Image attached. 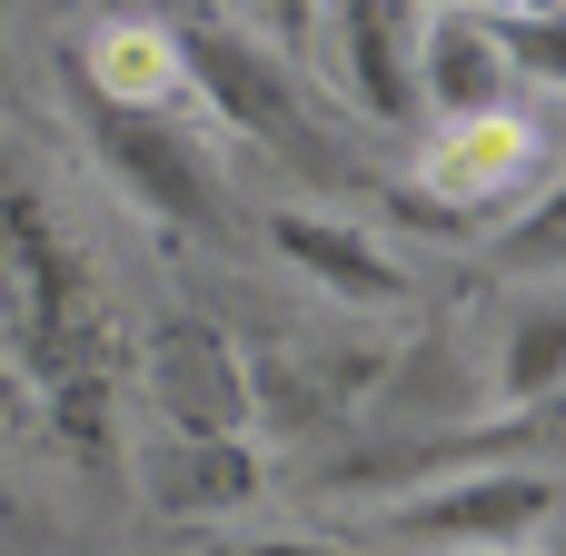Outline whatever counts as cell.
Listing matches in <instances>:
<instances>
[{
    "label": "cell",
    "mask_w": 566,
    "mask_h": 556,
    "mask_svg": "<svg viewBox=\"0 0 566 556\" xmlns=\"http://www.w3.org/2000/svg\"><path fill=\"white\" fill-rule=\"evenodd\" d=\"M159 378V438H249V358L209 328V318H169L149 348Z\"/></svg>",
    "instance_id": "obj_7"
},
{
    "label": "cell",
    "mask_w": 566,
    "mask_h": 556,
    "mask_svg": "<svg viewBox=\"0 0 566 556\" xmlns=\"http://www.w3.org/2000/svg\"><path fill=\"white\" fill-rule=\"evenodd\" d=\"M199 556H348V547H318V537H209Z\"/></svg>",
    "instance_id": "obj_14"
},
{
    "label": "cell",
    "mask_w": 566,
    "mask_h": 556,
    "mask_svg": "<svg viewBox=\"0 0 566 556\" xmlns=\"http://www.w3.org/2000/svg\"><path fill=\"white\" fill-rule=\"evenodd\" d=\"M488 20H497V50H507L517 90H557V80H566V30H557V10H488Z\"/></svg>",
    "instance_id": "obj_12"
},
{
    "label": "cell",
    "mask_w": 566,
    "mask_h": 556,
    "mask_svg": "<svg viewBox=\"0 0 566 556\" xmlns=\"http://www.w3.org/2000/svg\"><path fill=\"white\" fill-rule=\"evenodd\" d=\"M507 249H517V269H557V189L527 199V219L507 229Z\"/></svg>",
    "instance_id": "obj_13"
},
{
    "label": "cell",
    "mask_w": 566,
    "mask_h": 556,
    "mask_svg": "<svg viewBox=\"0 0 566 556\" xmlns=\"http://www.w3.org/2000/svg\"><path fill=\"white\" fill-rule=\"evenodd\" d=\"M517 70L497 50V20L488 10H418V109H438V129H468V119H497L517 109Z\"/></svg>",
    "instance_id": "obj_6"
},
{
    "label": "cell",
    "mask_w": 566,
    "mask_h": 556,
    "mask_svg": "<svg viewBox=\"0 0 566 556\" xmlns=\"http://www.w3.org/2000/svg\"><path fill=\"white\" fill-rule=\"evenodd\" d=\"M70 109H80V139L99 149V169L169 229V239H209L229 219V189H219V159L199 149V129L179 109H139V99H99L80 70H70Z\"/></svg>",
    "instance_id": "obj_3"
},
{
    "label": "cell",
    "mask_w": 566,
    "mask_h": 556,
    "mask_svg": "<svg viewBox=\"0 0 566 556\" xmlns=\"http://www.w3.org/2000/svg\"><path fill=\"white\" fill-rule=\"evenodd\" d=\"M557 468H468L438 487H408L378 537L398 556H537L557 537Z\"/></svg>",
    "instance_id": "obj_4"
},
{
    "label": "cell",
    "mask_w": 566,
    "mask_h": 556,
    "mask_svg": "<svg viewBox=\"0 0 566 556\" xmlns=\"http://www.w3.org/2000/svg\"><path fill=\"white\" fill-rule=\"evenodd\" d=\"M169 40V70H189V90L239 129V139H259L269 159H289V169H308V179H338V189H378V169L298 99V80H289V60H269L249 30H219V20H179V30H159Z\"/></svg>",
    "instance_id": "obj_2"
},
{
    "label": "cell",
    "mask_w": 566,
    "mask_h": 556,
    "mask_svg": "<svg viewBox=\"0 0 566 556\" xmlns=\"http://www.w3.org/2000/svg\"><path fill=\"white\" fill-rule=\"evenodd\" d=\"M537 189H557L547 179V129L527 119V109H497V119H468V129H438V149H428V169H418V199L448 219V229H468V219H507V209H527Z\"/></svg>",
    "instance_id": "obj_5"
},
{
    "label": "cell",
    "mask_w": 566,
    "mask_h": 556,
    "mask_svg": "<svg viewBox=\"0 0 566 556\" xmlns=\"http://www.w3.org/2000/svg\"><path fill=\"white\" fill-rule=\"evenodd\" d=\"M566 388V298L537 289L517 318H507V348H497V408L507 418H547Z\"/></svg>",
    "instance_id": "obj_11"
},
{
    "label": "cell",
    "mask_w": 566,
    "mask_h": 556,
    "mask_svg": "<svg viewBox=\"0 0 566 556\" xmlns=\"http://www.w3.org/2000/svg\"><path fill=\"white\" fill-rule=\"evenodd\" d=\"M0 318L20 348V378L50 398V428L80 458H109V328H99V289L70 259V239L50 229V209L30 189L0 199Z\"/></svg>",
    "instance_id": "obj_1"
},
{
    "label": "cell",
    "mask_w": 566,
    "mask_h": 556,
    "mask_svg": "<svg viewBox=\"0 0 566 556\" xmlns=\"http://www.w3.org/2000/svg\"><path fill=\"white\" fill-rule=\"evenodd\" d=\"M259 487H269V468L249 438H149L139 448V497L179 527L239 517V507H259Z\"/></svg>",
    "instance_id": "obj_8"
},
{
    "label": "cell",
    "mask_w": 566,
    "mask_h": 556,
    "mask_svg": "<svg viewBox=\"0 0 566 556\" xmlns=\"http://www.w3.org/2000/svg\"><path fill=\"white\" fill-rule=\"evenodd\" d=\"M537 556H557V547H537Z\"/></svg>",
    "instance_id": "obj_15"
},
{
    "label": "cell",
    "mask_w": 566,
    "mask_h": 556,
    "mask_svg": "<svg viewBox=\"0 0 566 556\" xmlns=\"http://www.w3.org/2000/svg\"><path fill=\"white\" fill-rule=\"evenodd\" d=\"M269 249H279L298 279H318L328 298H348V308H398V298H408V259H388L358 219H328V209H269Z\"/></svg>",
    "instance_id": "obj_10"
},
{
    "label": "cell",
    "mask_w": 566,
    "mask_h": 556,
    "mask_svg": "<svg viewBox=\"0 0 566 556\" xmlns=\"http://www.w3.org/2000/svg\"><path fill=\"white\" fill-rule=\"evenodd\" d=\"M328 60H338L348 99H358L378 129L418 119V10H398V0H348V10H328Z\"/></svg>",
    "instance_id": "obj_9"
}]
</instances>
